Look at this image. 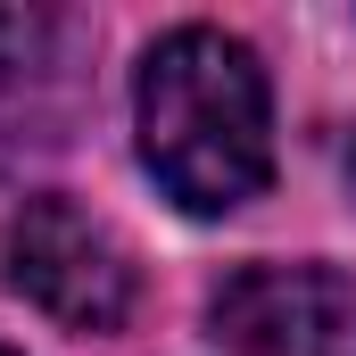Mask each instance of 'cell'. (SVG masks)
I'll use <instances>...</instances> for the list:
<instances>
[{"instance_id": "cell-2", "label": "cell", "mask_w": 356, "mask_h": 356, "mask_svg": "<svg viewBox=\"0 0 356 356\" xmlns=\"http://www.w3.org/2000/svg\"><path fill=\"white\" fill-rule=\"evenodd\" d=\"M8 282L67 332H124V315L141 298V273H133V249L116 241V224H99L67 191H42L17 207Z\"/></svg>"}, {"instance_id": "cell-5", "label": "cell", "mask_w": 356, "mask_h": 356, "mask_svg": "<svg viewBox=\"0 0 356 356\" xmlns=\"http://www.w3.org/2000/svg\"><path fill=\"white\" fill-rule=\"evenodd\" d=\"M0 356H8V348H0Z\"/></svg>"}, {"instance_id": "cell-4", "label": "cell", "mask_w": 356, "mask_h": 356, "mask_svg": "<svg viewBox=\"0 0 356 356\" xmlns=\"http://www.w3.org/2000/svg\"><path fill=\"white\" fill-rule=\"evenodd\" d=\"M348 175H356V149H348Z\"/></svg>"}, {"instance_id": "cell-1", "label": "cell", "mask_w": 356, "mask_h": 356, "mask_svg": "<svg viewBox=\"0 0 356 356\" xmlns=\"http://www.w3.org/2000/svg\"><path fill=\"white\" fill-rule=\"evenodd\" d=\"M133 133L158 191L191 216H232L273 182V91L224 25H175L149 42L133 83Z\"/></svg>"}, {"instance_id": "cell-3", "label": "cell", "mask_w": 356, "mask_h": 356, "mask_svg": "<svg viewBox=\"0 0 356 356\" xmlns=\"http://www.w3.org/2000/svg\"><path fill=\"white\" fill-rule=\"evenodd\" d=\"M207 323L232 356H356V273L241 266L216 282Z\"/></svg>"}]
</instances>
